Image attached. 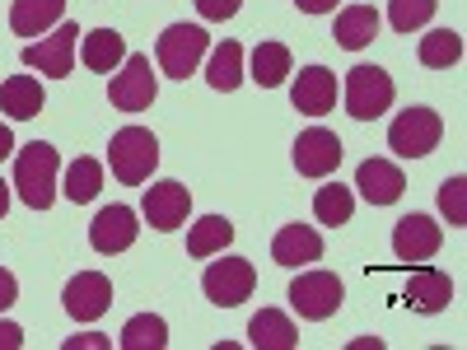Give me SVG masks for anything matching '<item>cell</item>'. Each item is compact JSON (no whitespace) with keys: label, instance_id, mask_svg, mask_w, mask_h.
<instances>
[{"label":"cell","instance_id":"obj_1","mask_svg":"<svg viewBox=\"0 0 467 350\" xmlns=\"http://www.w3.org/2000/svg\"><path fill=\"white\" fill-rule=\"evenodd\" d=\"M57 149L47 140H33L19 149V160H15V187H19V201L33 206V211H47L57 201Z\"/></svg>","mask_w":467,"mask_h":350},{"label":"cell","instance_id":"obj_2","mask_svg":"<svg viewBox=\"0 0 467 350\" xmlns=\"http://www.w3.org/2000/svg\"><path fill=\"white\" fill-rule=\"evenodd\" d=\"M108 164H112L117 182L140 187V182H150L154 164H160V140H154L145 127H122L108 145Z\"/></svg>","mask_w":467,"mask_h":350},{"label":"cell","instance_id":"obj_3","mask_svg":"<svg viewBox=\"0 0 467 350\" xmlns=\"http://www.w3.org/2000/svg\"><path fill=\"white\" fill-rule=\"evenodd\" d=\"M206 52H211V37L197 24H169L160 33V43H154V57H160L169 80H187V75H197Z\"/></svg>","mask_w":467,"mask_h":350},{"label":"cell","instance_id":"obj_4","mask_svg":"<svg viewBox=\"0 0 467 350\" xmlns=\"http://www.w3.org/2000/svg\"><path fill=\"white\" fill-rule=\"evenodd\" d=\"M393 75L383 66H356L346 75V112L356 117V122H374L393 108Z\"/></svg>","mask_w":467,"mask_h":350},{"label":"cell","instance_id":"obj_5","mask_svg":"<svg viewBox=\"0 0 467 350\" xmlns=\"http://www.w3.org/2000/svg\"><path fill=\"white\" fill-rule=\"evenodd\" d=\"M440 140H444V122H440L435 108H407V112H398V122L388 127V145H393L402 160H425Z\"/></svg>","mask_w":467,"mask_h":350},{"label":"cell","instance_id":"obj_6","mask_svg":"<svg viewBox=\"0 0 467 350\" xmlns=\"http://www.w3.org/2000/svg\"><path fill=\"white\" fill-rule=\"evenodd\" d=\"M202 290L215 308H239L253 290H257V271L248 257H224V262H211L206 276H202Z\"/></svg>","mask_w":467,"mask_h":350},{"label":"cell","instance_id":"obj_7","mask_svg":"<svg viewBox=\"0 0 467 350\" xmlns=\"http://www.w3.org/2000/svg\"><path fill=\"white\" fill-rule=\"evenodd\" d=\"M341 299H346V290H341V281L332 276V271H304V276L290 285V304H295V314H299V318H308V323L332 318L337 308H341Z\"/></svg>","mask_w":467,"mask_h":350},{"label":"cell","instance_id":"obj_8","mask_svg":"<svg viewBox=\"0 0 467 350\" xmlns=\"http://www.w3.org/2000/svg\"><path fill=\"white\" fill-rule=\"evenodd\" d=\"M154 94H160V85H154L150 57H127L122 70H117L112 85H108V98H112L117 112H145L154 103Z\"/></svg>","mask_w":467,"mask_h":350},{"label":"cell","instance_id":"obj_9","mask_svg":"<svg viewBox=\"0 0 467 350\" xmlns=\"http://www.w3.org/2000/svg\"><path fill=\"white\" fill-rule=\"evenodd\" d=\"M75 43H80V28L57 24L52 37H37V43L24 47V66H33L37 75H52V80H66L75 66Z\"/></svg>","mask_w":467,"mask_h":350},{"label":"cell","instance_id":"obj_10","mask_svg":"<svg viewBox=\"0 0 467 350\" xmlns=\"http://www.w3.org/2000/svg\"><path fill=\"white\" fill-rule=\"evenodd\" d=\"M341 136L337 131H327V127H308V131H299V140H295V169L304 173V178H327V173H337V164H341Z\"/></svg>","mask_w":467,"mask_h":350},{"label":"cell","instance_id":"obj_11","mask_svg":"<svg viewBox=\"0 0 467 350\" xmlns=\"http://www.w3.org/2000/svg\"><path fill=\"white\" fill-rule=\"evenodd\" d=\"M61 299H66V314L75 323H94L112 308V281L103 276V271H80V276L66 285Z\"/></svg>","mask_w":467,"mask_h":350},{"label":"cell","instance_id":"obj_12","mask_svg":"<svg viewBox=\"0 0 467 350\" xmlns=\"http://www.w3.org/2000/svg\"><path fill=\"white\" fill-rule=\"evenodd\" d=\"M136 233H140V224H136L131 206H103L94 215V224H89V243H94V252L117 257V252H127L136 243Z\"/></svg>","mask_w":467,"mask_h":350},{"label":"cell","instance_id":"obj_13","mask_svg":"<svg viewBox=\"0 0 467 350\" xmlns=\"http://www.w3.org/2000/svg\"><path fill=\"white\" fill-rule=\"evenodd\" d=\"M145 220L160 229V233H173L178 224H187V211H192V191L182 187V182H154L150 191H145Z\"/></svg>","mask_w":467,"mask_h":350},{"label":"cell","instance_id":"obj_14","mask_svg":"<svg viewBox=\"0 0 467 350\" xmlns=\"http://www.w3.org/2000/svg\"><path fill=\"white\" fill-rule=\"evenodd\" d=\"M290 103H295V112H304V117L332 112V108H337V75H332L327 66H304L299 80L290 85Z\"/></svg>","mask_w":467,"mask_h":350},{"label":"cell","instance_id":"obj_15","mask_svg":"<svg viewBox=\"0 0 467 350\" xmlns=\"http://www.w3.org/2000/svg\"><path fill=\"white\" fill-rule=\"evenodd\" d=\"M440 243H444V233H440V224H435L431 215H407V220H398V229H393V252H398V262H425V257L440 252Z\"/></svg>","mask_w":467,"mask_h":350},{"label":"cell","instance_id":"obj_16","mask_svg":"<svg viewBox=\"0 0 467 350\" xmlns=\"http://www.w3.org/2000/svg\"><path fill=\"white\" fill-rule=\"evenodd\" d=\"M356 187H360V197L369 206H393V201H402L407 178H402L398 164H388V160H365L360 173H356Z\"/></svg>","mask_w":467,"mask_h":350},{"label":"cell","instance_id":"obj_17","mask_svg":"<svg viewBox=\"0 0 467 350\" xmlns=\"http://www.w3.org/2000/svg\"><path fill=\"white\" fill-rule=\"evenodd\" d=\"M271 257L281 266H314L323 257V239L308 224H285L276 239H271Z\"/></svg>","mask_w":467,"mask_h":350},{"label":"cell","instance_id":"obj_18","mask_svg":"<svg viewBox=\"0 0 467 350\" xmlns=\"http://www.w3.org/2000/svg\"><path fill=\"white\" fill-rule=\"evenodd\" d=\"M449 299H453V281L444 276V271H435V266H420V271H411L407 304L416 308V314H444Z\"/></svg>","mask_w":467,"mask_h":350},{"label":"cell","instance_id":"obj_19","mask_svg":"<svg viewBox=\"0 0 467 350\" xmlns=\"http://www.w3.org/2000/svg\"><path fill=\"white\" fill-rule=\"evenodd\" d=\"M66 15V0H15L10 5V28L19 37H43L47 28H57Z\"/></svg>","mask_w":467,"mask_h":350},{"label":"cell","instance_id":"obj_20","mask_svg":"<svg viewBox=\"0 0 467 350\" xmlns=\"http://www.w3.org/2000/svg\"><path fill=\"white\" fill-rule=\"evenodd\" d=\"M80 61L89 70H117L127 61V37L117 28H94V33H80Z\"/></svg>","mask_w":467,"mask_h":350},{"label":"cell","instance_id":"obj_21","mask_svg":"<svg viewBox=\"0 0 467 350\" xmlns=\"http://www.w3.org/2000/svg\"><path fill=\"white\" fill-rule=\"evenodd\" d=\"M47 103L43 85L33 80V75H10L5 85H0V112H10L15 122H28V117H37Z\"/></svg>","mask_w":467,"mask_h":350},{"label":"cell","instance_id":"obj_22","mask_svg":"<svg viewBox=\"0 0 467 350\" xmlns=\"http://www.w3.org/2000/svg\"><path fill=\"white\" fill-rule=\"evenodd\" d=\"M337 43L346 47V52H360V47H369L374 37H379V10L374 5H350V10H341L337 15Z\"/></svg>","mask_w":467,"mask_h":350},{"label":"cell","instance_id":"obj_23","mask_svg":"<svg viewBox=\"0 0 467 350\" xmlns=\"http://www.w3.org/2000/svg\"><path fill=\"white\" fill-rule=\"evenodd\" d=\"M248 341L257 350H295L299 336H295V323L285 314H276V308H262V314L248 323Z\"/></svg>","mask_w":467,"mask_h":350},{"label":"cell","instance_id":"obj_24","mask_svg":"<svg viewBox=\"0 0 467 350\" xmlns=\"http://www.w3.org/2000/svg\"><path fill=\"white\" fill-rule=\"evenodd\" d=\"M229 243H234V224L224 215H206V220L192 224V233H187V252L192 257H215Z\"/></svg>","mask_w":467,"mask_h":350},{"label":"cell","instance_id":"obj_25","mask_svg":"<svg viewBox=\"0 0 467 350\" xmlns=\"http://www.w3.org/2000/svg\"><path fill=\"white\" fill-rule=\"evenodd\" d=\"M206 80H211V89H220V94L239 89V85H244V47H239V43H220V47L211 52Z\"/></svg>","mask_w":467,"mask_h":350},{"label":"cell","instance_id":"obj_26","mask_svg":"<svg viewBox=\"0 0 467 350\" xmlns=\"http://www.w3.org/2000/svg\"><path fill=\"white\" fill-rule=\"evenodd\" d=\"M285 75H290V47L285 43H257V52H253V80L262 89H276V85H285Z\"/></svg>","mask_w":467,"mask_h":350},{"label":"cell","instance_id":"obj_27","mask_svg":"<svg viewBox=\"0 0 467 350\" xmlns=\"http://www.w3.org/2000/svg\"><path fill=\"white\" fill-rule=\"evenodd\" d=\"M169 345V323L160 314H136L122 327V350H164Z\"/></svg>","mask_w":467,"mask_h":350},{"label":"cell","instance_id":"obj_28","mask_svg":"<svg viewBox=\"0 0 467 350\" xmlns=\"http://www.w3.org/2000/svg\"><path fill=\"white\" fill-rule=\"evenodd\" d=\"M462 61V37L453 28H435V33H425L420 37V66H431V70H449Z\"/></svg>","mask_w":467,"mask_h":350},{"label":"cell","instance_id":"obj_29","mask_svg":"<svg viewBox=\"0 0 467 350\" xmlns=\"http://www.w3.org/2000/svg\"><path fill=\"white\" fill-rule=\"evenodd\" d=\"M99 187H103V164L99 160H75L70 169H66V201H75V206H85V201H94L99 197Z\"/></svg>","mask_w":467,"mask_h":350},{"label":"cell","instance_id":"obj_30","mask_svg":"<svg viewBox=\"0 0 467 350\" xmlns=\"http://www.w3.org/2000/svg\"><path fill=\"white\" fill-rule=\"evenodd\" d=\"M350 211H356V197H350V187H341V182H327V187H318L314 191V215H318V224H350Z\"/></svg>","mask_w":467,"mask_h":350},{"label":"cell","instance_id":"obj_31","mask_svg":"<svg viewBox=\"0 0 467 350\" xmlns=\"http://www.w3.org/2000/svg\"><path fill=\"white\" fill-rule=\"evenodd\" d=\"M440 0H393V10H388V19H393L398 33H411V28H425L431 24Z\"/></svg>","mask_w":467,"mask_h":350},{"label":"cell","instance_id":"obj_32","mask_svg":"<svg viewBox=\"0 0 467 350\" xmlns=\"http://www.w3.org/2000/svg\"><path fill=\"white\" fill-rule=\"evenodd\" d=\"M440 211L449 215L453 229L467 224V178H444V187H440Z\"/></svg>","mask_w":467,"mask_h":350},{"label":"cell","instance_id":"obj_33","mask_svg":"<svg viewBox=\"0 0 467 350\" xmlns=\"http://www.w3.org/2000/svg\"><path fill=\"white\" fill-rule=\"evenodd\" d=\"M239 5H244V0H197L202 19H211V24H224V19H234V15H239Z\"/></svg>","mask_w":467,"mask_h":350},{"label":"cell","instance_id":"obj_34","mask_svg":"<svg viewBox=\"0 0 467 350\" xmlns=\"http://www.w3.org/2000/svg\"><path fill=\"white\" fill-rule=\"evenodd\" d=\"M112 341L108 336H99V332H85V336H70L66 341V350H108Z\"/></svg>","mask_w":467,"mask_h":350},{"label":"cell","instance_id":"obj_35","mask_svg":"<svg viewBox=\"0 0 467 350\" xmlns=\"http://www.w3.org/2000/svg\"><path fill=\"white\" fill-rule=\"evenodd\" d=\"M15 299H19V281L10 276V271H0V314H5Z\"/></svg>","mask_w":467,"mask_h":350},{"label":"cell","instance_id":"obj_36","mask_svg":"<svg viewBox=\"0 0 467 350\" xmlns=\"http://www.w3.org/2000/svg\"><path fill=\"white\" fill-rule=\"evenodd\" d=\"M19 345H24V327L0 323V350H19Z\"/></svg>","mask_w":467,"mask_h":350},{"label":"cell","instance_id":"obj_37","mask_svg":"<svg viewBox=\"0 0 467 350\" xmlns=\"http://www.w3.org/2000/svg\"><path fill=\"white\" fill-rule=\"evenodd\" d=\"M295 5L304 15H327V10H337V0H295Z\"/></svg>","mask_w":467,"mask_h":350},{"label":"cell","instance_id":"obj_38","mask_svg":"<svg viewBox=\"0 0 467 350\" xmlns=\"http://www.w3.org/2000/svg\"><path fill=\"white\" fill-rule=\"evenodd\" d=\"M10 149H15V136H10L5 122H0V160H10Z\"/></svg>","mask_w":467,"mask_h":350},{"label":"cell","instance_id":"obj_39","mask_svg":"<svg viewBox=\"0 0 467 350\" xmlns=\"http://www.w3.org/2000/svg\"><path fill=\"white\" fill-rule=\"evenodd\" d=\"M5 211H10V182L0 178V220H5Z\"/></svg>","mask_w":467,"mask_h":350}]
</instances>
